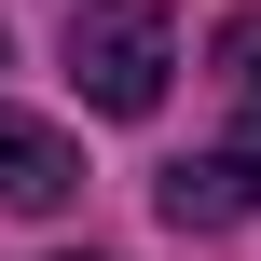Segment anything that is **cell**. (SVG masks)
I'll list each match as a JSON object with an SVG mask.
<instances>
[{
	"instance_id": "obj_1",
	"label": "cell",
	"mask_w": 261,
	"mask_h": 261,
	"mask_svg": "<svg viewBox=\"0 0 261 261\" xmlns=\"http://www.w3.org/2000/svg\"><path fill=\"white\" fill-rule=\"evenodd\" d=\"M165 69H179V14H165V0H83V14H69V83H83V110L151 124V110H165Z\"/></svg>"
},
{
	"instance_id": "obj_4",
	"label": "cell",
	"mask_w": 261,
	"mask_h": 261,
	"mask_svg": "<svg viewBox=\"0 0 261 261\" xmlns=\"http://www.w3.org/2000/svg\"><path fill=\"white\" fill-rule=\"evenodd\" d=\"M220 83H234V110H248V138H234V151L261 165V14H234V28H220Z\"/></svg>"
},
{
	"instance_id": "obj_5",
	"label": "cell",
	"mask_w": 261,
	"mask_h": 261,
	"mask_svg": "<svg viewBox=\"0 0 261 261\" xmlns=\"http://www.w3.org/2000/svg\"><path fill=\"white\" fill-rule=\"evenodd\" d=\"M83 261H96V248H83Z\"/></svg>"
},
{
	"instance_id": "obj_3",
	"label": "cell",
	"mask_w": 261,
	"mask_h": 261,
	"mask_svg": "<svg viewBox=\"0 0 261 261\" xmlns=\"http://www.w3.org/2000/svg\"><path fill=\"white\" fill-rule=\"evenodd\" d=\"M69 193H83V151L41 110H0V206H69Z\"/></svg>"
},
{
	"instance_id": "obj_2",
	"label": "cell",
	"mask_w": 261,
	"mask_h": 261,
	"mask_svg": "<svg viewBox=\"0 0 261 261\" xmlns=\"http://www.w3.org/2000/svg\"><path fill=\"white\" fill-rule=\"evenodd\" d=\"M151 206H165L179 234H220V220H248V206H261V165H248V151H193V165L151 179Z\"/></svg>"
}]
</instances>
